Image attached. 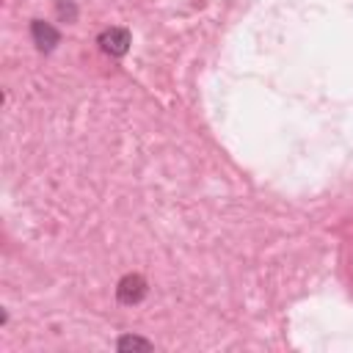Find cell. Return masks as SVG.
I'll return each instance as SVG.
<instances>
[{
	"label": "cell",
	"mask_w": 353,
	"mask_h": 353,
	"mask_svg": "<svg viewBox=\"0 0 353 353\" xmlns=\"http://www.w3.org/2000/svg\"><path fill=\"white\" fill-rule=\"evenodd\" d=\"M119 350H152V342L149 339H141V336H132V334H124L119 342H116Z\"/></svg>",
	"instance_id": "cell-4"
},
{
	"label": "cell",
	"mask_w": 353,
	"mask_h": 353,
	"mask_svg": "<svg viewBox=\"0 0 353 353\" xmlns=\"http://www.w3.org/2000/svg\"><path fill=\"white\" fill-rule=\"evenodd\" d=\"M55 11H58V17H61L63 22H74V19H77V6H74L72 0H61Z\"/></svg>",
	"instance_id": "cell-5"
},
{
	"label": "cell",
	"mask_w": 353,
	"mask_h": 353,
	"mask_svg": "<svg viewBox=\"0 0 353 353\" xmlns=\"http://www.w3.org/2000/svg\"><path fill=\"white\" fill-rule=\"evenodd\" d=\"M97 44H99L102 52H108L110 58H121V55H127V50H130V44H132V36H130L127 28H108V30L99 33Z\"/></svg>",
	"instance_id": "cell-2"
},
{
	"label": "cell",
	"mask_w": 353,
	"mask_h": 353,
	"mask_svg": "<svg viewBox=\"0 0 353 353\" xmlns=\"http://www.w3.org/2000/svg\"><path fill=\"white\" fill-rule=\"evenodd\" d=\"M146 292H149V284H146V279L138 276V273H127V276H121L119 284H116V298H119V303H124V306L141 303V301L146 298Z\"/></svg>",
	"instance_id": "cell-1"
},
{
	"label": "cell",
	"mask_w": 353,
	"mask_h": 353,
	"mask_svg": "<svg viewBox=\"0 0 353 353\" xmlns=\"http://www.w3.org/2000/svg\"><path fill=\"white\" fill-rule=\"evenodd\" d=\"M30 36H33V44L39 47V52H52L61 44V30L52 28L50 22H44V19L30 22Z\"/></svg>",
	"instance_id": "cell-3"
}]
</instances>
